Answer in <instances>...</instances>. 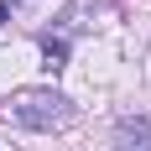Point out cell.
Segmentation results:
<instances>
[{"label":"cell","instance_id":"cell-1","mask_svg":"<svg viewBox=\"0 0 151 151\" xmlns=\"http://www.w3.org/2000/svg\"><path fill=\"white\" fill-rule=\"evenodd\" d=\"M11 115L26 130H63V125L73 120V99H63L52 89H26V94L11 99Z\"/></svg>","mask_w":151,"mask_h":151},{"label":"cell","instance_id":"cell-2","mask_svg":"<svg viewBox=\"0 0 151 151\" xmlns=\"http://www.w3.org/2000/svg\"><path fill=\"white\" fill-rule=\"evenodd\" d=\"M115 136H120V151H151V120L146 115H125Z\"/></svg>","mask_w":151,"mask_h":151},{"label":"cell","instance_id":"cell-3","mask_svg":"<svg viewBox=\"0 0 151 151\" xmlns=\"http://www.w3.org/2000/svg\"><path fill=\"white\" fill-rule=\"evenodd\" d=\"M63 63H68V42H52V37H47V73L63 68Z\"/></svg>","mask_w":151,"mask_h":151}]
</instances>
